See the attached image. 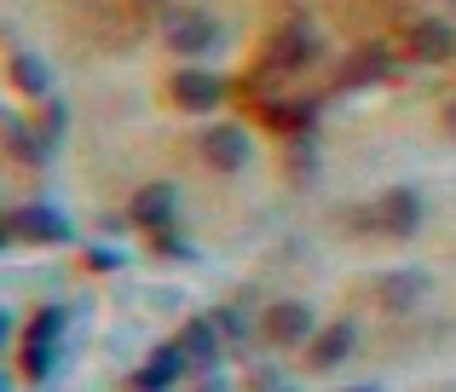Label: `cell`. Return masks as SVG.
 Masks as SVG:
<instances>
[{
    "mask_svg": "<svg viewBox=\"0 0 456 392\" xmlns=\"http://www.w3.org/2000/svg\"><path fill=\"white\" fill-rule=\"evenodd\" d=\"M387 76H393L387 46H358V52L341 64V81H335V87H370V81H387Z\"/></svg>",
    "mask_w": 456,
    "mask_h": 392,
    "instance_id": "obj_13",
    "label": "cell"
},
{
    "mask_svg": "<svg viewBox=\"0 0 456 392\" xmlns=\"http://www.w3.org/2000/svg\"><path fill=\"white\" fill-rule=\"evenodd\" d=\"M151 236H156V254H162V260H197V248H191L174 225H167V231H151Z\"/></svg>",
    "mask_w": 456,
    "mask_h": 392,
    "instance_id": "obj_22",
    "label": "cell"
},
{
    "mask_svg": "<svg viewBox=\"0 0 456 392\" xmlns=\"http://www.w3.org/2000/svg\"><path fill=\"white\" fill-rule=\"evenodd\" d=\"M12 231H18L23 243H76V225H69L53 202H29V208H18V213H12Z\"/></svg>",
    "mask_w": 456,
    "mask_h": 392,
    "instance_id": "obj_4",
    "label": "cell"
},
{
    "mask_svg": "<svg viewBox=\"0 0 456 392\" xmlns=\"http://www.w3.org/2000/svg\"><path fill=\"white\" fill-rule=\"evenodd\" d=\"M214 329H220V340H232V347H237V340H248V317L243 312H237V306H214Z\"/></svg>",
    "mask_w": 456,
    "mask_h": 392,
    "instance_id": "obj_20",
    "label": "cell"
},
{
    "mask_svg": "<svg viewBox=\"0 0 456 392\" xmlns=\"http://www.w3.org/2000/svg\"><path fill=\"white\" fill-rule=\"evenodd\" d=\"M422 294H428V277H422V271H387V277L376 283L381 312H393V317L416 312V300H422Z\"/></svg>",
    "mask_w": 456,
    "mask_h": 392,
    "instance_id": "obj_10",
    "label": "cell"
},
{
    "mask_svg": "<svg viewBox=\"0 0 456 392\" xmlns=\"http://www.w3.org/2000/svg\"><path fill=\"white\" fill-rule=\"evenodd\" d=\"M41 104H46V110H41V122H35V127H41V139L58 150V139H64V127H69V110H64V99H58V92H46Z\"/></svg>",
    "mask_w": 456,
    "mask_h": 392,
    "instance_id": "obj_19",
    "label": "cell"
},
{
    "mask_svg": "<svg viewBox=\"0 0 456 392\" xmlns=\"http://www.w3.org/2000/svg\"><path fill=\"white\" fill-rule=\"evenodd\" d=\"M358 347V324H330V329H312V370H335V364H346Z\"/></svg>",
    "mask_w": 456,
    "mask_h": 392,
    "instance_id": "obj_11",
    "label": "cell"
},
{
    "mask_svg": "<svg viewBox=\"0 0 456 392\" xmlns=\"http://www.w3.org/2000/svg\"><path fill=\"white\" fill-rule=\"evenodd\" d=\"M12 236H18V231H12V220H0V248H6Z\"/></svg>",
    "mask_w": 456,
    "mask_h": 392,
    "instance_id": "obj_27",
    "label": "cell"
},
{
    "mask_svg": "<svg viewBox=\"0 0 456 392\" xmlns=\"http://www.w3.org/2000/svg\"><path fill=\"white\" fill-rule=\"evenodd\" d=\"M174 208H179L174 185H145V191L134 196V208H127V220H134L139 231H167V225H174Z\"/></svg>",
    "mask_w": 456,
    "mask_h": 392,
    "instance_id": "obj_9",
    "label": "cell"
},
{
    "mask_svg": "<svg viewBox=\"0 0 456 392\" xmlns=\"http://www.w3.org/2000/svg\"><path fill=\"white\" fill-rule=\"evenodd\" d=\"M451 52H456V29H451V23L428 18V23L411 29V58H422V64H445Z\"/></svg>",
    "mask_w": 456,
    "mask_h": 392,
    "instance_id": "obj_15",
    "label": "cell"
},
{
    "mask_svg": "<svg viewBox=\"0 0 456 392\" xmlns=\"http://www.w3.org/2000/svg\"><path fill=\"white\" fill-rule=\"evenodd\" d=\"M312 329H318V317H312L306 300H283L266 312V340L272 347H301V340H312Z\"/></svg>",
    "mask_w": 456,
    "mask_h": 392,
    "instance_id": "obj_6",
    "label": "cell"
},
{
    "mask_svg": "<svg viewBox=\"0 0 456 392\" xmlns=\"http://www.w3.org/2000/svg\"><path fill=\"white\" fill-rule=\"evenodd\" d=\"M58 370V335H23V381H46Z\"/></svg>",
    "mask_w": 456,
    "mask_h": 392,
    "instance_id": "obj_18",
    "label": "cell"
},
{
    "mask_svg": "<svg viewBox=\"0 0 456 392\" xmlns=\"http://www.w3.org/2000/svg\"><path fill=\"white\" fill-rule=\"evenodd\" d=\"M202 156H208V168H220V173H243L248 156H255V145H248V127H237V122L208 127V133H202Z\"/></svg>",
    "mask_w": 456,
    "mask_h": 392,
    "instance_id": "obj_3",
    "label": "cell"
},
{
    "mask_svg": "<svg viewBox=\"0 0 456 392\" xmlns=\"http://www.w3.org/2000/svg\"><path fill=\"white\" fill-rule=\"evenodd\" d=\"M185 370H191V364H185V347H179V340H162V347L151 352V364H139L134 387L139 392H162V387H174Z\"/></svg>",
    "mask_w": 456,
    "mask_h": 392,
    "instance_id": "obj_7",
    "label": "cell"
},
{
    "mask_svg": "<svg viewBox=\"0 0 456 392\" xmlns=\"http://www.w3.org/2000/svg\"><path fill=\"white\" fill-rule=\"evenodd\" d=\"M266 122H272V133L301 139L318 122V99H278V104H266Z\"/></svg>",
    "mask_w": 456,
    "mask_h": 392,
    "instance_id": "obj_14",
    "label": "cell"
},
{
    "mask_svg": "<svg viewBox=\"0 0 456 392\" xmlns=\"http://www.w3.org/2000/svg\"><path fill=\"white\" fill-rule=\"evenodd\" d=\"M179 347H185V364L191 370H214L220 364V329H214V317H185V335H179Z\"/></svg>",
    "mask_w": 456,
    "mask_h": 392,
    "instance_id": "obj_12",
    "label": "cell"
},
{
    "mask_svg": "<svg viewBox=\"0 0 456 392\" xmlns=\"http://www.w3.org/2000/svg\"><path fill=\"white\" fill-rule=\"evenodd\" d=\"M6 387H12V381H6V375H0V392H6Z\"/></svg>",
    "mask_w": 456,
    "mask_h": 392,
    "instance_id": "obj_29",
    "label": "cell"
},
{
    "mask_svg": "<svg viewBox=\"0 0 456 392\" xmlns=\"http://www.w3.org/2000/svg\"><path fill=\"white\" fill-rule=\"evenodd\" d=\"M266 58H272V64H278V69H301V64H312V58H318V29H312L306 18L283 23V29L272 35Z\"/></svg>",
    "mask_w": 456,
    "mask_h": 392,
    "instance_id": "obj_5",
    "label": "cell"
},
{
    "mask_svg": "<svg viewBox=\"0 0 456 392\" xmlns=\"http://www.w3.org/2000/svg\"><path fill=\"white\" fill-rule=\"evenodd\" d=\"M376 231L411 243V236L422 231V191H416V185H393V191L376 202Z\"/></svg>",
    "mask_w": 456,
    "mask_h": 392,
    "instance_id": "obj_1",
    "label": "cell"
},
{
    "mask_svg": "<svg viewBox=\"0 0 456 392\" xmlns=\"http://www.w3.org/2000/svg\"><path fill=\"white\" fill-rule=\"evenodd\" d=\"M81 266H93V271H122V254H116V248H104V243H87V248H81Z\"/></svg>",
    "mask_w": 456,
    "mask_h": 392,
    "instance_id": "obj_23",
    "label": "cell"
},
{
    "mask_svg": "<svg viewBox=\"0 0 456 392\" xmlns=\"http://www.w3.org/2000/svg\"><path fill=\"white\" fill-rule=\"evenodd\" d=\"M99 225H104V236H116V231H127V225H134V220H122V213H104Z\"/></svg>",
    "mask_w": 456,
    "mask_h": 392,
    "instance_id": "obj_24",
    "label": "cell"
},
{
    "mask_svg": "<svg viewBox=\"0 0 456 392\" xmlns=\"http://www.w3.org/2000/svg\"><path fill=\"white\" fill-rule=\"evenodd\" d=\"M167 99H174L179 110H191V116L220 110L225 104V76H214V69H179L174 87H167Z\"/></svg>",
    "mask_w": 456,
    "mask_h": 392,
    "instance_id": "obj_2",
    "label": "cell"
},
{
    "mask_svg": "<svg viewBox=\"0 0 456 392\" xmlns=\"http://www.w3.org/2000/svg\"><path fill=\"white\" fill-rule=\"evenodd\" d=\"M248 381H255V387H283V375H278V370H255Z\"/></svg>",
    "mask_w": 456,
    "mask_h": 392,
    "instance_id": "obj_25",
    "label": "cell"
},
{
    "mask_svg": "<svg viewBox=\"0 0 456 392\" xmlns=\"http://www.w3.org/2000/svg\"><path fill=\"white\" fill-rule=\"evenodd\" d=\"M12 87L23 92V99H46L53 92V69H46V58H35V52H12Z\"/></svg>",
    "mask_w": 456,
    "mask_h": 392,
    "instance_id": "obj_17",
    "label": "cell"
},
{
    "mask_svg": "<svg viewBox=\"0 0 456 392\" xmlns=\"http://www.w3.org/2000/svg\"><path fill=\"white\" fill-rule=\"evenodd\" d=\"M64 329H69V306H41V312L29 317V335H58L64 340Z\"/></svg>",
    "mask_w": 456,
    "mask_h": 392,
    "instance_id": "obj_21",
    "label": "cell"
},
{
    "mask_svg": "<svg viewBox=\"0 0 456 392\" xmlns=\"http://www.w3.org/2000/svg\"><path fill=\"white\" fill-rule=\"evenodd\" d=\"M0 139H6V150L23 162V168H46V156H53V145L41 139V127L23 122V116H0Z\"/></svg>",
    "mask_w": 456,
    "mask_h": 392,
    "instance_id": "obj_8",
    "label": "cell"
},
{
    "mask_svg": "<svg viewBox=\"0 0 456 392\" xmlns=\"http://www.w3.org/2000/svg\"><path fill=\"white\" fill-rule=\"evenodd\" d=\"M167 46H174V52H208V46H220V23L214 18H197V12H191V18H174V29H167Z\"/></svg>",
    "mask_w": 456,
    "mask_h": 392,
    "instance_id": "obj_16",
    "label": "cell"
},
{
    "mask_svg": "<svg viewBox=\"0 0 456 392\" xmlns=\"http://www.w3.org/2000/svg\"><path fill=\"white\" fill-rule=\"evenodd\" d=\"M445 127H451V133H456V104H451V110H445Z\"/></svg>",
    "mask_w": 456,
    "mask_h": 392,
    "instance_id": "obj_28",
    "label": "cell"
},
{
    "mask_svg": "<svg viewBox=\"0 0 456 392\" xmlns=\"http://www.w3.org/2000/svg\"><path fill=\"white\" fill-rule=\"evenodd\" d=\"M12 340V312H0V347Z\"/></svg>",
    "mask_w": 456,
    "mask_h": 392,
    "instance_id": "obj_26",
    "label": "cell"
},
{
    "mask_svg": "<svg viewBox=\"0 0 456 392\" xmlns=\"http://www.w3.org/2000/svg\"><path fill=\"white\" fill-rule=\"evenodd\" d=\"M451 6H456V0H451Z\"/></svg>",
    "mask_w": 456,
    "mask_h": 392,
    "instance_id": "obj_30",
    "label": "cell"
}]
</instances>
